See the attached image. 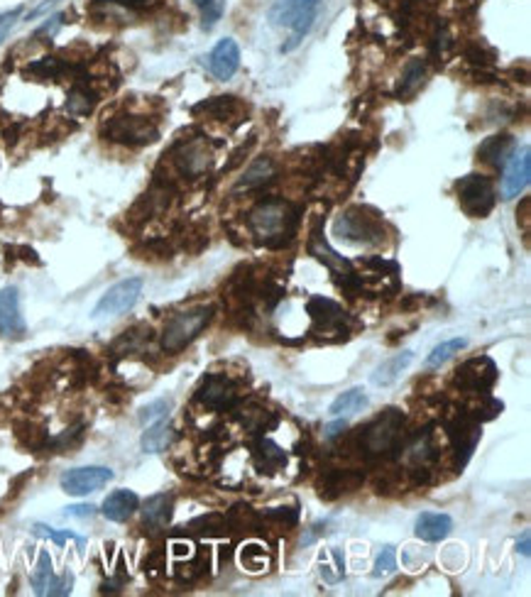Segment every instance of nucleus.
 <instances>
[{
    "mask_svg": "<svg viewBox=\"0 0 531 597\" xmlns=\"http://www.w3.org/2000/svg\"><path fill=\"white\" fill-rule=\"evenodd\" d=\"M248 225L252 235L267 248H284L297 235L299 213L284 199H265L250 211Z\"/></svg>",
    "mask_w": 531,
    "mask_h": 597,
    "instance_id": "1",
    "label": "nucleus"
},
{
    "mask_svg": "<svg viewBox=\"0 0 531 597\" xmlns=\"http://www.w3.org/2000/svg\"><path fill=\"white\" fill-rule=\"evenodd\" d=\"M321 10V0H274L270 10V23L274 27H287L289 42L282 44V54H289L301 44Z\"/></svg>",
    "mask_w": 531,
    "mask_h": 597,
    "instance_id": "2",
    "label": "nucleus"
},
{
    "mask_svg": "<svg viewBox=\"0 0 531 597\" xmlns=\"http://www.w3.org/2000/svg\"><path fill=\"white\" fill-rule=\"evenodd\" d=\"M404 439V414L399 409H384L373 423H367L360 433V450L367 458H384L397 453Z\"/></svg>",
    "mask_w": 531,
    "mask_h": 597,
    "instance_id": "3",
    "label": "nucleus"
},
{
    "mask_svg": "<svg viewBox=\"0 0 531 597\" xmlns=\"http://www.w3.org/2000/svg\"><path fill=\"white\" fill-rule=\"evenodd\" d=\"M211 318H213V307H196L175 314L162 331V350L166 355L182 353L189 343L199 338V333L211 324Z\"/></svg>",
    "mask_w": 531,
    "mask_h": 597,
    "instance_id": "4",
    "label": "nucleus"
},
{
    "mask_svg": "<svg viewBox=\"0 0 531 597\" xmlns=\"http://www.w3.org/2000/svg\"><path fill=\"white\" fill-rule=\"evenodd\" d=\"M307 314L311 316V333L318 340H324V343L348 340L350 316L333 298L311 297L307 304Z\"/></svg>",
    "mask_w": 531,
    "mask_h": 597,
    "instance_id": "5",
    "label": "nucleus"
},
{
    "mask_svg": "<svg viewBox=\"0 0 531 597\" xmlns=\"http://www.w3.org/2000/svg\"><path fill=\"white\" fill-rule=\"evenodd\" d=\"M308 252H311L318 262H324V265L331 270L333 277L338 280V284L348 291L350 297H356V294L363 291V280L353 272V265H350L348 260L343 258V255H338V252L328 245L318 221H316L311 232H308Z\"/></svg>",
    "mask_w": 531,
    "mask_h": 597,
    "instance_id": "6",
    "label": "nucleus"
},
{
    "mask_svg": "<svg viewBox=\"0 0 531 597\" xmlns=\"http://www.w3.org/2000/svg\"><path fill=\"white\" fill-rule=\"evenodd\" d=\"M103 135L110 142H120L128 147H142L152 145L159 137L157 123L147 116H135V113H120V116L109 118L103 123Z\"/></svg>",
    "mask_w": 531,
    "mask_h": 597,
    "instance_id": "7",
    "label": "nucleus"
},
{
    "mask_svg": "<svg viewBox=\"0 0 531 597\" xmlns=\"http://www.w3.org/2000/svg\"><path fill=\"white\" fill-rule=\"evenodd\" d=\"M458 204L468 216L485 218L495 208V186H492L490 176L485 175H468L456 184Z\"/></svg>",
    "mask_w": 531,
    "mask_h": 597,
    "instance_id": "8",
    "label": "nucleus"
},
{
    "mask_svg": "<svg viewBox=\"0 0 531 597\" xmlns=\"http://www.w3.org/2000/svg\"><path fill=\"white\" fill-rule=\"evenodd\" d=\"M336 235L348 242L375 245V242L384 241V228L377 218L367 216L363 208H350L348 213H343L336 221Z\"/></svg>",
    "mask_w": 531,
    "mask_h": 597,
    "instance_id": "9",
    "label": "nucleus"
},
{
    "mask_svg": "<svg viewBox=\"0 0 531 597\" xmlns=\"http://www.w3.org/2000/svg\"><path fill=\"white\" fill-rule=\"evenodd\" d=\"M498 382V367L488 355L470 357L465 360L463 365L458 367L453 374V384L465 392H475V394H488L492 384Z\"/></svg>",
    "mask_w": 531,
    "mask_h": 597,
    "instance_id": "10",
    "label": "nucleus"
},
{
    "mask_svg": "<svg viewBox=\"0 0 531 597\" xmlns=\"http://www.w3.org/2000/svg\"><path fill=\"white\" fill-rule=\"evenodd\" d=\"M142 294V280L140 277H130L123 282L113 284L100 301L93 308V318H109V316H118L130 311L137 304V298Z\"/></svg>",
    "mask_w": 531,
    "mask_h": 597,
    "instance_id": "11",
    "label": "nucleus"
},
{
    "mask_svg": "<svg viewBox=\"0 0 531 597\" xmlns=\"http://www.w3.org/2000/svg\"><path fill=\"white\" fill-rule=\"evenodd\" d=\"M196 402L213 412H225L238 402V384L228 374H208L196 390Z\"/></svg>",
    "mask_w": 531,
    "mask_h": 597,
    "instance_id": "12",
    "label": "nucleus"
},
{
    "mask_svg": "<svg viewBox=\"0 0 531 597\" xmlns=\"http://www.w3.org/2000/svg\"><path fill=\"white\" fill-rule=\"evenodd\" d=\"M113 480V470L110 468H99V465H89V468H74V470H67L62 475V489L67 495H74V498H83L93 489L103 488Z\"/></svg>",
    "mask_w": 531,
    "mask_h": 597,
    "instance_id": "13",
    "label": "nucleus"
},
{
    "mask_svg": "<svg viewBox=\"0 0 531 597\" xmlns=\"http://www.w3.org/2000/svg\"><path fill=\"white\" fill-rule=\"evenodd\" d=\"M480 422H475L470 412L458 414L456 419L449 423V439L450 443H453V448H456L458 465H460V468L473 456L475 446H478V441H480Z\"/></svg>",
    "mask_w": 531,
    "mask_h": 597,
    "instance_id": "14",
    "label": "nucleus"
},
{
    "mask_svg": "<svg viewBox=\"0 0 531 597\" xmlns=\"http://www.w3.org/2000/svg\"><path fill=\"white\" fill-rule=\"evenodd\" d=\"M175 162L176 169H179L184 176L196 179V176L204 175L208 166H211L213 152H211V145H208L206 140H186L182 142V145H176Z\"/></svg>",
    "mask_w": 531,
    "mask_h": 597,
    "instance_id": "15",
    "label": "nucleus"
},
{
    "mask_svg": "<svg viewBox=\"0 0 531 597\" xmlns=\"http://www.w3.org/2000/svg\"><path fill=\"white\" fill-rule=\"evenodd\" d=\"M25 318L20 314V291L15 287L0 289V336L17 340L25 336Z\"/></svg>",
    "mask_w": 531,
    "mask_h": 597,
    "instance_id": "16",
    "label": "nucleus"
},
{
    "mask_svg": "<svg viewBox=\"0 0 531 597\" xmlns=\"http://www.w3.org/2000/svg\"><path fill=\"white\" fill-rule=\"evenodd\" d=\"M531 179V147L524 145L515 157L509 159V165L505 166V176H502V194L505 199H515L519 196Z\"/></svg>",
    "mask_w": 531,
    "mask_h": 597,
    "instance_id": "17",
    "label": "nucleus"
},
{
    "mask_svg": "<svg viewBox=\"0 0 531 597\" xmlns=\"http://www.w3.org/2000/svg\"><path fill=\"white\" fill-rule=\"evenodd\" d=\"M71 583H74V578L69 575V573H64L62 578H57L54 575V571H52V558L47 551H42L40 554V561H37V568H34L33 573V588L37 595H69L71 592Z\"/></svg>",
    "mask_w": 531,
    "mask_h": 597,
    "instance_id": "18",
    "label": "nucleus"
},
{
    "mask_svg": "<svg viewBox=\"0 0 531 597\" xmlns=\"http://www.w3.org/2000/svg\"><path fill=\"white\" fill-rule=\"evenodd\" d=\"M206 64L216 79L228 81L238 71V67H241V47H238V42L232 40V37H225V40L218 42L216 47L211 50V54H208Z\"/></svg>",
    "mask_w": 531,
    "mask_h": 597,
    "instance_id": "19",
    "label": "nucleus"
},
{
    "mask_svg": "<svg viewBox=\"0 0 531 597\" xmlns=\"http://www.w3.org/2000/svg\"><path fill=\"white\" fill-rule=\"evenodd\" d=\"M360 482H363V475L356 473V470H328L321 478V482H318V495L326 499H333L343 495V492L357 489Z\"/></svg>",
    "mask_w": 531,
    "mask_h": 597,
    "instance_id": "20",
    "label": "nucleus"
},
{
    "mask_svg": "<svg viewBox=\"0 0 531 597\" xmlns=\"http://www.w3.org/2000/svg\"><path fill=\"white\" fill-rule=\"evenodd\" d=\"M137 505H140V499H137L135 492H130V489H116L113 495L103 499L100 512H103V516L110 519V522H125V519L133 516Z\"/></svg>",
    "mask_w": 531,
    "mask_h": 597,
    "instance_id": "21",
    "label": "nucleus"
},
{
    "mask_svg": "<svg viewBox=\"0 0 531 597\" xmlns=\"http://www.w3.org/2000/svg\"><path fill=\"white\" fill-rule=\"evenodd\" d=\"M453 529V519L449 515H441V512H423L416 519V536L429 544L443 541Z\"/></svg>",
    "mask_w": 531,
    "mask_h": 597,
    "instance_id": "22",
    "label": "nucleus"
},
{
    "mask_svg": "<svg viewBox=\"0 0 531 597\" xmlns=\"http://www.w3.org/2000/svg\"><path fill=\"white\" fill-rule=\"evenodd\" d=\"M238 422H241L248 431L262 433L272 429L274 423H277V416H274L272 412H267L258 402H248V404H242V407L238 409Z\"/></svg>",
    "mask_w": 531,
    "mask_h": 597,
    "instance_id": "23",
    "label": "nucleus"
},
{
    "mask_svg": "<svg viewBox=\"0 0 531 597\" xmlns=\"http://www.w3.org/2000/svg\"><path fill=\"white\" fill-rule=\"evenodd\" d=\"M242 110V106L235 100V96H216V99H208L199 106H194V116H206L211 120H228L235 118Z\"/></svg>",
    "mask_w": 531,
    "mask_h": 597,
    "instance_id": "24",
    "label": "nucleus"
},
{
    "mask_svg": "<svg viewBox=\"0 0 531 597\" xmlns=\"http://www.w3.org/2000/svg\"><path fill=\"white\" fill-rule=\"evenodd\" d=\"M172 509H175L172 495H165V492H162V495H155V498L147 499L145 507H142L145 524L152 526V529H162V526H166L169 519H172Z\"/></svg>",
    "mask_w": 531,
    "mask_h": 597,
    "instance_id": "25",
    "label": "nucleus"
},
{
    "mask_svg": "<svg viewBox=\"0 0 531 597\" xmlns=\"http://www.w3.org/2000/svg\"><path fill=\"white\" fill-rule=\"evenodd\" d=\"M255 465H258L262 473H277L287 465V453L282 448L277 446L274 441L270 439H260L258 446H255Z\"/></svg>",
    "mask_w": 531,
    "mask_h": 597,
    "instance_id": "26",
    "label": "nucleus"
},
{
    "mask_svg": "<svg viewBox=\"0 0 531 597\" xmlns=\"http://www.w3.org/2000/svg\"><path fill=\"white\" fill-rule=\"evenodd\" d=\"M412 360H414V353L412 350H404V353H399L387 363H382L377 370L373 373V384L377 387H390L392 382H397L402 377V373L412 365Z\"/></svg>",
    "mask_w": 531,
    "mask_h": 597,
    "instance_id": "27",
    "label": "nucleus"
},
{
    "mask_svg": "<svg viewBox=\"0 0 531 597\" xmlns=\"http://www.w3.org/2000/svg\"><path fill=\"white\" fill-rule=\"evenodd\" d=\"M512 147H515V140H512L509 135L499 133V135H492V137H488V140L482 142L480 149H478V155H480L482 162H488V165L502 166L507 162V157H509Z\"/></svg>",
    "mask_w": 531,
    "mask_h": 597,
    "instance_id": "28",
    "label": "nucleus"
},
{
    "mask_svg": "<svg viewBox=\"0 0 531 597\" xmlns=\"http://www.w3.org/2000/svg\"><path fill=\"white\" fill-rule=\"evenodd\" d=\"M225 522H228V529L232 531H241V534H255L262 526V516L248 505H235L225 516Z\"/></svg>",
    "mask_w": 531,
    "mask_h": 597,
    "instance_id": "29",
    "label": "nucleus"
},
{
    "mask_svg": "<svg viewBox=\"0 0 531 597\" xmlns=\"http://www.w3.org/2000/svg\"><path fill=\"white\" fill-rule=\"evenodd\" d=\"M175 429L169 426L166 422H157L152 429L145 431L142 436V450L145 453H159V450H166V448L172 446V441H175Z\"/></svg>",
    "mask_w": 531,
    "mask_h": 597,
    "instance_id": "30",
    "label": "nucleus"
},
{
    "mask_svg": "<svg viewBox=\"0 0 531 597\" xmlns=\"http://www.w3.org/2000/svg\"><path fill=\"white\" fill-rule=\"evenodd\" d=\"M423 79H426V64H423L422 59H412L404 69V74H402V81H399V99H409V96H414L419 89L423 86Z\"/></svg>",
    "mask_w": 531,
    "mask_h": 597,
    "instance_id": "31",
    "label": "nucleus"
},
{
    "mask_svg": "<svg viewBox=\"0 0 531 597\" xmlns=\"http://www.w3.org/2000/svg\"><path fill=\"white\" fill-rule=\"evenodd\" d=\"M272 176H274V162L270 157H262L250 165L248 172H245L241 182H238V189H258V186H265Z\"/></svg>",
    "mask_w": 531,
    "mask_h": 597,
    "instance_id": "32",
    "label": "nucleus"
},
{
    "mask_svg": "<svg viewBox=\"0 0 531 597\" xmlns=\"http://www.w3.org/2000/svg\"><path fill=\"white\" fill-rule=\"evenodd\" d=\"M367 407V394L363 390H348L343 392L341 397L336 399L331 404V409H328V414L331 416H348V414H356V412H360V409Z\"/></svg>",
    "mask_w": 531,
    "mask_h": 597,
    "instance_id": "33",
    "label": "nucleus"
},
{
    "mask_svg": "<svg viewBox=\"0 0 531 597\" xmlns=\"http://www.w3.org/2000/svg\"><path fill=\"white\" fill-rule=\"evenodd\" d=\"M96 109V93L89 86H74L67 99V110L71 116L83 118Z\"/></svg>",
    "mask_w": 531,
    "mask_h": 597,
    "instance_id": "34",
    "label": "nucleus"
},
{
    "mask_svg": "<svg viewBox=\"0 0 531 597\" xmlns=\"http://www.w3.org/2000/svg\"><path fill=\"white\" fill-rule=\"evenodd\" d=\"M189 531L191 534H199V536H223L225 531H228V522L221 515H206L194 519L189 524Z\"/></svg>",
    "mask_w": 531,
    "mask_h": 597,
    "instance_id": "35",
    "label": "nucleus"
},
{
    "mask_svg": "<svg viewBox=\"0 0 531 597\" xmlns=\"http://www.w3.org/2000/svg\"><path fill=\"white\" fill-rule=\"evenodd\" d=\"M465 346H468V340L465 338H453V340H446V343H441V346H436V348L429 353V357H426V367H441L443 363H449L450 357L456 355V353H460Z\"/></svg>",
    "mask_w": 531,
    "mask_h": 597,
    "instance_id": "36",
    "label": "nucleus"
},
{
    "mask_svg": "<svg viewBox=\"0 0 531 597\" xmlns=\"http://www.w3.org/2000/svg\"><path fill=\"white\" fill-rule=\"evenodd\" d=\"M194 3L201 10L204 30H213L225 13V0H194Z\"/></svg>",
    "mask_w": 531,
    "mask_h": 597,
    "instance_id": "37",
    "label": "nucleus"
},
{
    "mask_svg": "<svg viewBox=\"0 0 531 597\" xmlns=\"http://www.w3.org/2000/svg\"><path fill=\"white\" fill-rule=\"evenodd\" d=\"M502 409H505V404L499 402V399H492L488 397V394H482V404H478L475 407V412H470L473 414L475 422H492L495 416L502 414Z\"/></svg>",
    "mask_w": 531,
    "mask_h": 597,
    "instance_id": "38",
    "label": "nucleus"
},
{
    "mask_svg": "<svg viewBox=\"0 0 531 597\" xmlns=\"http://www.w3.org/2000/svg\"><path fill=\"white\" fill-rule=\"evenodd\" d=\"M241 561H242V565L248 568V571H262V568L267 565L265 548L258 546V544H250V546L242 548Z\"/></svg>",
    "mask_w": 531,
    "mask_h": 597,
    "instance_id": "39",
    "label": "nucleus"
},
{
    "mask_svg": "<svg viewBox=\"0 0 531 597\" xmlns=\"http://www.w3.org/2000/svg\"><path fill=\"white\" fill-rule=\"evenodd\" d=\"M394 568H397V551H394V546H384L380 556H377L373 575L375 578H384V575L394 573Z\"/></svg>",
    "mask_w": 531,
    "mask_h": 597,
    "instance_id": "40",
    "label": "nucleus"
},
{
    "mask_svg": "<svg viewBox=\"0 0 531 597\" xmlns=\"http://www.w3.org/2000/svg\"><path fill=\"white\" fill-rule=\"evenodd\" d=\"M169 409H172V402L169 399H157V402H152L147 407L140 412V422L142 423H157L162 422L166 414H169Z\"/></svg>",
    "mask_w": 531,
    "mask_h": 597,
    "instance_id": "41",
    "label": "nucleus"
},
{
    "mask_svg": "<svg viewBox=\"0 0 531 597\" xmlns=\"http://www.w3.org/2000/svg\"><path fill=\"white\" fill-rule=\"evenodd\" d=\"M34 534H37V536H44V539H52L54 541V544H59V546H64V541L67 539H74L76 544H79V546H83V544H86V541L81 539V536H76V534H71V531H62V534H59V531H54V529H50V526H44V524H34Z\"/></svg>",
    "mask_w": 531,
    "mask_h": 597,
    "instance_id": "42",
    "label": "nucleus"
},
{
    "mask_svg": "<svg viewBox=\"0 0 531 597\" xmlns=\"http://www.w3.org/2000/svg\"><path fill=\"white\" fill-rule=\"evenodd\" d=\"M265 519L280 522L284 526H294V524L299 522V509L297 507H274V509H267Z\"/></svg>",
    "mask_w": 531,
    "mask_h": 597,
    "instance_id": "43",
    "label": "nucleus"
},
{
    "mask_svg": "<svg viewBox=\"0 0 531 597\" xmlns=\"http://www.w3.org/2000/svg\"><path fill=\"white\" fill-rule=\"evenodd\" d=\"M468 59L470 62H475V64H480V67H488V64H492L495 62V50H490V47H485V44H475V47H470L468 50Z\"/></svg>",
    "mask_w": 531,
    "mask_h": 597,
    "instance_id": "44",
    "label": "nucleus"
},
{
    "mask_svg": "<svg viewBox=\"0 0 531 597\" xmlns=\"http://www.w3.org/2000/svg\"><path fill=\"white\" fill-rule=\"evenodd\" d=\"M23 15V8H15V10H8V13H0V44H3V40L8 37L10 30L15 27L17 17Z\"/></svg>",
    "mask_w": 531,
    "mask_h": 597,
    "instance_id": "45",
    "label": "nucleus"
},
{
    "mask_svg": "<svg viewBox=\"0 0 531 597\" xmlns=\"http://www.w3.org/2000/svg\"><path fill=\"white\" fill-rule=\"evenodd\" d=\"M67 516H76V519H89V516L96 515V507L93 505H76V507H67Z\"/></svg>",
    "mask_w": 531,
    "mask_h": 597,
    "instance_id": "46",
    "label": "nucleus"
},
{
    "mask_svg": "<svg viewBox=\"0 0 531 597\" xmlns=\"http://www.w3.org/2000/svg\"><path fill=\"white\" fill-rule=\"evenodd\" d=\"M62 23H64V15H54V17H50V20H47V23H44V25L40 27V30H37V37H42V34H54L59 30V27H62Z\"/></svg>",
    "mask_w": 531,
    "mask_h": 597,
    "instance_id": "47",
    "label": "nucleus"
},
{
    "mask_svg": "<svg viewBox=\"0 0 531 597\" xmlns=\"http://www.w3.org/2000/svg\"><path fill=\"white\" fill-rule=\"evenodd\" d=\"M346 429H348V422H346V419H341V422H336V423H328V426H326V439H331V441L338 439Z\"/></svg>",
    "mask_w": 531,
    "mask_h": 597,
    "instance_id": "48",
    "label": "nucleus"
},
{
    "mask_svg": "<svg viewBox=\"0 0 531 597\" xmlns=\"http://www.w3.org/2000/svg\"><path fill=\"white\" fill-rule=\"evenodd\" d=\"M517 551L522 554V556L529 558L531 556V531H524L522 539L517 541Z\"/></svg>",
    "mask_w": 531,
    "mask_h": 597,
    "instance_id": "49",
    "label": "nucleus"
},
{
    "mask_svg": "<svg viewBox=\"0 0 531 597\" xmlns=\"http://www.w3.org/2000/svg\"><path fill=\"white\" fill-rule=\"evenodd\" d=\"M118 3H130V5H147V3H152V0H118Z\"/></svg>",
    "mask_w": 531,
    "mask_h": 597,
    "instance_id": "50",
    "label": "nucleus"
}]
</instances>
